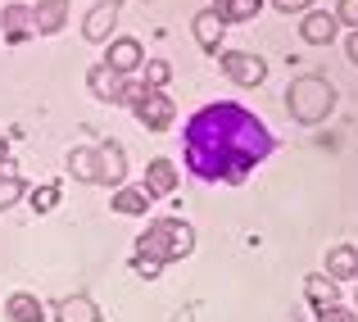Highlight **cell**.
<instances>
[{
	"label": "cell",
	"instance_id": "cell-1",
	"mask_svg": "<svg viewBox=\"0 0 358 322\" xmlns=\"http://www.w3.org/2000/svg\"><path fill=\"white\" fill-rule=\"evenodd\" d=\"M277 150V136L263 127L245 105H204L186 122V168L200 182H231L241 186L263 159Z\"/></svg>",
	"mask_w": 358,
	"mask_h": 322
},
{
	"label": "cell",
	"instance_id": "cell-2",
	"mask_svg": "<svg viewBox=\"0 0 358 322\" xmlns=\"http://www.w3.org/2000/svg\"><path fill=\"white\" fill-rule=\"evenodd\" d=\"M191 250H195V232L182 218H155L145 227V236H136V259L155 263V268H168V263L186 259Z\"/></svg>",
	"mask_w": 358,
	"mask_h": 322
},
{
	"label": "cell",
	"instance_id": "cell-3",
	"mask_svg": "<svg viewBox=\"0 0 358 322\" xmlns=\"http://www.w3.org/2000/svg\"><path fill=\"white\" fill-rule=\"evenodd\" d=\"M331 109H336V87H331L327 78H313V73H304V78L290 82V91H286V113H290L295 122L313 127V122H322Z\"/></svg>",
	"mask_w": 358,
	"mask_h": 322
},
{
	"label": "cell",
	"instance_id": "cell-4",
	"mask_svg": "<svg viewBox=\"0 0 358 322\" xmlns=\"http://www.w3.org/2000/svg\"><path fill=\"white\" fill-rule=\"evenodd\" d=\"M122 105L136 113V122L145 132H168V127H173V118H177L173 96H168V91H159V87H145V82H127Z\"/></svg>",
	"mask_w": 358,
	"mask_h": 322
},
{
	"label": "cell",
	"instance_id": "cell-5",
	"mask_svg": "<svg viewBox=\"0 0 358 322\" xmlns=\"http://www.w3.org/2000/svg\"><path fill=\"white\" fill-rule=\"evenodd\" d=\"M218 64L236 87H263V82H268V59L254 55V50H222Z\"/></svg>",
	"mask_w": 358,
	"mask_h": 322
},
{
	"label": "cell",
	"instance_id": "cell-6",
	"mask_svg": "<svg viewBox=\"0 0 358 322\" xmlns=\"http://www.w3.org/2000/svg\"><path fill=\"white\" fill-rule=\"evenodd\" d=\"M118 14H122V0H100V5H91V14L82 18V36H87L91 46H105L109 32L118 27Z\"/></svg>",
	"mask_w": 358,
	"mask_h": 322
},
{
	"label": "cell",
	"instance_id": "cell-7",
	"mask_svg": "<svg viewBox=\"0 0 358 322\" xmlns=\"http://www.w3.org/2000/svg\"><path fill=\"white\" fill-rule=\"evenodd\" d=\"M0 36H5L9 46H23L27 36H36V18H32V5H23V0H14L9 9H0Z\"/></svg>",
	"mask_w": 358,
	"mask_h": 322
},
{
	"label": "cell",
	"instance_id": "cell-8",
	"mask_svg": "<svg viewBox=\"0 0 358 322\" xmlns=\"http://www.w3.org/2000/svg\"><path fill=\"white\" fill-rule=\"evenodd\" d=\"M191 32H195V41H200L204 55H222V32H227V23H222V14L213 5L191 18Z\"/></svg>",
	"mask_w": 358,
	"mask_h": 322
},
{
	"label": "cell",
	"instance_id": "cell-9",
	"mask_svg": "<svg viewBox=\"0 0 358 322\" xmlns=\"http://www.w3.org/2000/svg\"><path fill=\"white\" fill-rule=\"evenodd\" d=\"M87 87L96 100H105V105H122V96H127V78L114 73L109 64H96V69L87 73Z\"/></svg>",
	"mask_w": 358,
	"mask_h": 322
},
{
	"label": "cell",
	"instance_id": "cell-10",
	"mask_svg": "<svg viewBox=\"0 0 358 322\" xmlns=\"http://www.w3.org/2000/svg\"><path fill=\"white\" fill-rule=\"evenodd\" d=\"M105 64L127 78V73H136L141 64H145V46H141L136 36H114V41H109V50H105Z\"/></svg>",
	"mask_w": 358,
	"mask_h": 322
},
{
	"label": "cell",
	"instance_id": "cell-11",
	"mask_svg": "<svg viewBox=\"0 0 358 322\" xmlns=\"http://www.w3.org/2000/svg\"><path fill=\"white\" fill-rule=\"evenodd\" d=\"M69 173L82 186H100V146H73L69 150Z\"/></svg>",
	"mask_w": 358,
	"mask_h": 322
},
{
	"label": "cell",
	"instance_id": "cell-12",
	"mask_svg": "<svg viewBox=\"0 0 358 322\" xmlns=\"http://www.w3.org/2000/svg\"><path fill=\"white\" fill-rule=\"evenodd\" d=\"M69 14H73V5H69V0H36V5H32L36 36H55V32H64Z\"/></svg>",
	"mask_w": 358,
	"mask_h": 322
},
{
	"label": "cell",
	"instance_id": "cell-13",
	"mask_svg": "<svg viewBox=\"0 0 358 322\" xmlns=\"http://www.w3.org/2000/svg\"><path fill=\"white\" fill-rule=\"evenodd\" d=\"M336 14H327V9H308L304 18H299V36H304L308 46H331L336 41Z\"/></svg>",
	"mask_w": 358,
	"mask_h": 322
},
{
	"label": "cell",
	"instance_id": "cell-14",
	"mask_svg": "<svg viewBox=\"0 0 358 322\" xmlns=\"http://www.w3.org/2000/svg\"><path fill=\"white\" fill-rule=\"evenodd\" d=\"M127 182V150L118 146V141H105L100 146V186H118Z\"/></svg>",
	"mask_w": 358,
	"mask_h": 322
},
{
	"label": "cell",
	"instance_id": "cell-15",
	"mask_svg": "<svg viewBox=\"0 0 358 322\" xmlns=\"http://www.w3.org/2000/svg\"><path fill=\"white\" fill-rule=\"evenodd\" d=\"M150 204H155V191H150V186L141 182V186H118L114 200H109V209L122 214V218H141V214L150 209Z\"/></svg>",
	"mask_w": 358,
	"mask_h": 322
},
{
	"label": "cell",
	"instance_id": "cell-16",
	"mask_svg": "<svg viewBox=\"0 0 358 322\" xmlns=\"http://www.w3.org/2000/svg\"><path fill=\"white\" fill-rule=\"evenodd\" d=\"M55 322H100V309L91 295H64L55 304Z\"/></svg>",
	"mask_w": 358,
	"mask_h": 322
},
{
	"label": "cell",
	"instance_id": "cell-17",
	"mask_svg": "<svg viewBox=\"0 0 358 322\" xmlns=\"http://www.w3.org/2000/svg\"><path fill=\"white\" fill-rule=\"evenodd\" d=\"M5 318L9 322H45V304L36 295H27V290H14L5 300Z\"/></svg>",
	"mask_w": 358,
	"mask_h": 322
},
{
	"label": "cell",
	"instance_id": "cell-18",
	"mask_svg": "<svg viewBox=\"0 0 358 322\" xmlns=\"http://www.w3.org/2000/svg\"><path fill=\"white\" fill-rule=\"evenodd\" d=\"M145 186L155 191V200L159 195H173L177 191V164L173 159H150L145 164Z\"/></svg>",
	"mask_w": 358,
	"mask_h": 322
},
{
	"label": "cell",
	"instance_id": "cell-19",
	"mask_svg": "<svg viewBox=\"0 0 358 322\" xmlns=\"http://www.w3.org/2000/svg\"><path fill=\"white\" fill-rule=\"evenodd\" d=\"M327 277H331V281L358 277V250H354V245H336V250L327 254Z\"/></svg>",
	"mask_w": 358,
	"mask_h": 322
},
{
	"label": "cell",
	"instance_id": "cell-20",
	"mask_svg": "<svg viewBox=\"0 0 358 322\" xmlns=\"http://www.w3.org/2000/svg\"><path fill=\"white\" fill-rule=\"evenodd\" d=\"M213 9L222 14V23H254L263 14V0H218Z\"/></svg>",
	"mask_w": 358,
	"mask_h": 322
},
{
	"label": "cell",
	"instance_id": "cell-21",
	"mask_svg": "<svg viewBox=\"0 0 358 322\" xmlns=\"http://www.w3.org/2000/svg\"><path fill=\"white\" fill-rule=\"evenodd\" d=\"M304 295H308V304H331L336 300V281L327 277V272H313V277L304 281Z\"/></svg>",
	"mask_w": 358,
	"mask_h": 322
},
{
	"label": "cell",
	"instance_id": "cell-22",
	"mask_svg": "<svg viewBox=\"0 0 358 322\" xmlns=\"http://www.w3.org/2000/svg\"><path fill=\"white\" fill-rule=\"evenodd\" d=\"M313 318L317 322H358L354 309H345L341 300H331V304H313Z\"/></svg>",
	"mask_w": 358,
	"mask_h": 322
},
{
	"label": "cell",
	"instance_id": "cell-23",
	"mask_svg": "<svg viewBox=\"0 0 358 322\" xmlns=\"http://www.w3.org/2000/svg\"><path fill=\"white\" fill-rule=\"evenodd\" d=\"M141 69H145V87H159V91L168 87V78H173V64L168 59H145Z\"/></svg>",
	"mask_w": 358,
	"mask_h": 322
},
{
	"label": "cell",
	"instance_id": "cell-24",
	"mask_svg": "<svg viewBox=\"0 0 358 322\" xmlns=\"http://www.w3.org/2000/svg\"><path fill=\"white\" fill-rule=\"evenodd\" d=\"M27 204H32L36 214H50L55 204H59V186H36V191L27 195Z\"/></svg>",
	"mask_w": 358,
	"mask_h": 322
},
{
	"label": "cell",
	"instance_id": "cell-25",
	"mask_svg": "<svg viewBox=\"0 0 358 322\" xmlns=\"http://www.w3.org/2000/svg\"><path fill=\"white\" fill-rule=\"evenodd\" d=\"M23 195H27V186L18 182V177H0V214H5L9 204H18Z\"/></svg>",
	"mask_w": 358,
	"mask_h": 322
},
{
	"label": "cell",
	"instance_id": "cell-26",
	"mask_svg": "<svg viewBox=\"0 0 358 322\" xmlns=\"http://www.w3.org/2000/svg\"><path fill=\"white\" fill-rule=\"evenodd\" d=\"M331 14H336V23H345V27L354 32V27H358V0H341Z\"/></svg>",
	"mask_w": 358,
	"mask_h": 322
},
{
	"label": "cell",
	"instance_id": "cell-27",
	"mask_svg": "<svg viewBox=\"0 0 358 322\" xmlns=\"http://www.w3.org/2000/svg\"><path fill=\"white\" fill-rule=\"evenodd\" d=\"M272 5H277L281 14H308V9H313V0H272Z\"/></svg>",
	"mask_w": 358,
	"mask_h": 322
},
{
	"label": "cell",
	"instance_id": "cell-28",
	"mask_svg": "<svg viewBox=\"0 0 358 322\" xmlns=\"http://www.w3.org/2000/svg\"><path fill=\"white\" fill-rule=\"evenodd\" d=\"M345 55H350V64H358V27L350 32V41H345Z\"/></svg>",
	"mask_w": 358,
	"mask_h": 322
},
{
	"label": "cell",
	"instance_id": "cell-29",
	"mask_svg": "<svg viewBox=\"0 0 358 322\" xmlns=\"http://www.w3.org/2000/svg\"><path fill=\"white\" fill-rule=\"evenodd\" d=\"M213 5H218V0H213Z\"/></svg>",
	"mask_w": 358,
	"mask_h": 322
}]
</instances>
